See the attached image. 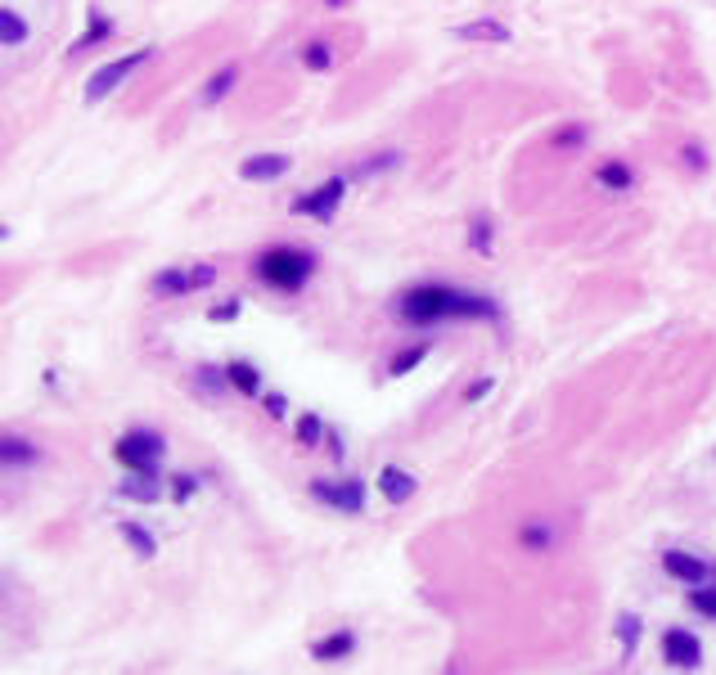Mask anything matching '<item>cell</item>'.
Returning a JSON list of instances; mask_svg holds the SVG:
<instances>
[{"label":"cell","mask_w":716,"mask_h":675,"mask_svg":"<svg viewBox=\"0 0 716 675\" xmlns=\"http://www.w3.org/2000/svg\"><path fill=\"white\" fill-rule=\"evenodd\" d=\"M401 315L410 324H433V320H491L496 315V302L478 293H460V288H446V284H424V288H410L401 297Z\"/></svg>","instance_id":"obj_1"},{"label":"cell","mask_w":716,"mask_h":675,"mask_svg":"<svg viewBox=\"0 0 716 675\" xmlns=\"http://www.w3.org/2000/svg\"><path fill=\"white\" fill-rule=\"evenodd\" d=\"M257 275H262L266 284H275L280 293H298V288H307V279L316 275V257L302 248H271L257 257Z\"/></svg>","instance_id":"obj_2"},{"label":"cell","mask_w":716,"mask_h":675,"mask_svg":"<svg viewBox=\"0 0 716 675\" xmlns=\"http://www.w3.org/2000/svg\"><path fill=\"white\" fill-rule=\"evenodd\" d=\"M113 455H118L127 468H136V473H154V477H158L163 437H158V432H149V428H136V432H127V437L113 446Z\"/></svg>","instance_id":"obj_3"},{"label":"cell","mask_w":716,"mask_h":675,"mask_svg":"<svg viewBox=\"0 0 716 675\" xmlns=\"http://www.w3.org/2000/svg\"><path fill=\"white\" fill-rule=\"evenodd\" d=\"M145 59H149V50H136V54H127V59H113V63H104V68H100V72H95V77H91V86H86V99H91V104H95V99L113 95V90H118L122 81H127L131 72H136V68H140V63H145Z\"/></svg>","instance_id":"obj_4"},{"label":"cell","mask_w":716,"mask_h":675,"mask_svg":"<svg viewBox=\"0 0 716 675\" xmlns=\"http://www.w3.org/2000/svg\"><path fill=\"white\" fill-rule=\"evenodd\" d=\"M343 189H347V180L343 176H329L320 189H311V194H302L298 203H293V212H302V216H316V221H334V212H338V203H343Z\"/></svg>","instance_id":"obj_5"},{"label":"cell","mask_w":716,"mask_h":675,"mask_svg":"<svg viewBox=\"0 0 716 675\" xmlns=\"http://www.w3.org/2000/svg\"><path fill=\"white\" fill-rule=\"evenodd\" d=\"M311 495H316L320 504H329V509H338V513H361L365 509V482H356V477H347V482H311Z\"/></svg>","instance_id":"obj_6"},{"label":"cell","mask_w":716,"mask_h":675,"mask_svg":"<svg viewBox=\"0 0 716 675\" xmlns=\"http://www.w3.org/2000/svg\"><path fill=\"white\" fill-rule=\"evenodd\" d=\"M662 657L671 666H680V671H694V666H703V644L689 630H667L662 635Z\"/></svg>","instance_id":"obj_7"},{"label":"cell","mask_w":716,"mask_h":675,"mask_svg":"<svg viewBox=\"0 0 716 675\" xmlns=\"http://www.w3.org/2000/svg\"><path fill=\"white\" fill-rule=\"evenodd\" d=\"M662 567H667L676 581H685V585H703L707 576H712V567H707L703 558L685 554V549H667V554H662Z\"/></svg>","instance_id":"obj_8"},{"label":"cell","mask_w":716,"mask_h":675,"mask_svg":"<svg viewBox=\"0 0 716 675\" xmlns=\"http://www.w3.org/2000/svg\"><path fill=\"white\" fill-rule=\"evenodd\" d=\"M415 473H406V468H397V464H388L379 473V491L388 495V504H406L410 495H415Z\"/></svg>","instance_id":"obj_9"},{"label":"cell","mask_w":716,"mask_h":675,"mask_svg":"<svg viewBox=\"0 0 716 675\" xmlns=\"http://www.w3.org/2000/svg\"><path fill=\"white\" fill-rule=\"evenodd\" d=\"M289 171V158L284 153H257V158H248L244 167H239V176L244 180H275Z\"/></svg>","instance_id":"obj_10"},{"label":"cell","mask_w":716,"mask_h":675,"mask_svg":"<svg viewBox=\"0 0 716 675\" xmlns=\"http://www.w3.org/2000/svg\"><path fill=\"white\" fill-rule=\"evenodd\" d=\"M455 36H460V41H509V27L496 23V18H478V23L455 27Z\"/></svg>","instance_id":"obj_11"},{"label":"cell","mask_w":716,"mask_h":675,"mask_svg":"<svg viewBox=\"0 0 716 675\" xmlns=\"http://www.w3.org/2000/svg\"><path fill=\"white\" fill-rule=\"evenodd\" d=\"M352 648H356L352 630H338V635H329V639H320V644H311V657H316V662H338V657H347Z\"/></svg>","instance_id":"obj_12"},{"label":"cell","mask_w":716,"mask_h":675,"mask_svg":"<svg viewBox=\"0 0 716 675\" xmlns=\"http://www.w3.org/2000/svg\"><path fill=\"white\" fill-rule=\"evenodd\" d=\"M154 293L158 297H181V293H194V270H163V275H154Z\"/></svg>","instance_id":"obj_13"},{"label":"cell","mask_w":716,"mask_h":675,"mask_svg":"<svg viewBox=\"0 0 716 675\" xmlns=\"http://www.w3.org/2000/svg\"><path fill=\"white\" fill-rule=\"evenodd\" d=\"M226 378H230V387H235V392H244V396L262 392V374H257L253 365H244V360H235V365L226 369Z\"/></svg>","instance_id":"obj_14"},{"label":"cell","mask_w":716,"mask_h":675,"mask_svg":"<svg viewBox=\"0 0 716 675\" xmlns=\"http://www.w3.org/2000/svg\"><path fill=\"white\" fill-rule=\"evenodd\" d=\"M109 36H113V23H109V18H100V9H91V27H86V36H77V41H73V54L91 50L95 41H109Z\"/></svg>","instance_id":"obj_15"},{"label":"cell","mask_w":716,"mask_h":675,"mask_svg":"<svg viewBox=\"0 0 716 675\" xmlns=\"http://www.w3.org/2000/svg\"><path fill=\"white\" fill-rule=\"evenodd\" d=\"M122 540H127V545L136 549L140 558H154V554H158V540L149 536V531L140 527V522H122Z\"/></svg>","instance_id":"obj_16"},{"label":"cell","mask_w":716,"mask_h":675,"mask_svg":"<svg viewBox=\"0 0 716 675\" xmlns=\"http://www.w3.org/2000/svg\"><path fill=\"white\" fill-rule=\"evenodd\" d=\"M122 495H127V500H158V477L154 473H136L131 477V482H122Z\"/></svg>","instance_id":"obj_17"},{"label":"cell","mask_w":716,"mask_h":675,"mask_svg":"<svg viewBox=\"0 0 716 675\" xmlns=\"http://www.w3.org/2000/svg\"><path fill=\"white\" fill-rule=\"evenodd\" d=\"M28 41V23L14 9H0V45H19Z\"/></svg>","instance_id":"obj_18"},{"label":"cell","mask_w":716,"mask_h":675,"mask_svg":"<svg viewBox=\"0 0 716 675\" xmlns=\"http://www.w3.org/2000/svg\"><path fill=\"white\" fill-rule=\"evenodd\" d=\"M235 81H239V68H235V63H230V68H221L217 77L208 81V90H203V99H208V104H217V99H226Z\"/></svg>","instance_id":"obj_19"},{"label":"cell","mask_w":716,"mask_h":675,"mask_svg":"<svg viewBox=\"0 0 716 675\" xmlns=\"http://www.w3.org/2000/svg\"><path fill=\"white\" fill-rule=\"evenodd\" d=\"M599 180L622 194V189H631V167H626V162H604V167H599Z\"/></svg>","instance_id":"obj_20"},{"label":"cell","mask_w":716,"mask_h":675,"mask_svg":"<svg viewBox=\"0 0 716 675\" xmlns=\"http://www.w3.org/2000/svg\"><path fill=\"white\" fill-rule=\"evenodd\" d=\"M0 455H5V464H23V459H37V450H32V441L23 437H5V446H0Z\"/></svg>","instance_id":"obj_21"},{"label":"cell","mask_w":716,"mask_h":675,"mask_svg":"<svg viewBox=\"0 0 716 675\" xmlns=\"http://www.w3.org/2000/svg\"><path fill=\"white\" fill-rule=\"evenodd\" d=\"M424 356H428V342H415V347H406L397 360H392V369H388V374H410V369H415Z\"/></svg>","instance_id":"obj_22"},{"label":"cell","mask_w":716,"mask_h":675,"mask_svg":"<svg viewBox=\"0 0 716 675\" xmlns=\"http://www.w3.org/2000/svg\"><path fill=\"white\" fill-rule=\"evenodd\" d=\"M320 437H325V423H320L316 414H307V419L298 423V441H302V446H316Z\"/></svg>","instance_id":"obj_23"},{"label":"cell","mask_w":716,"mask_h":675,"mask_svg":"<svg viewBox=\"0 0 716 675\" xmlns=\"http://www.w3.org/2000/svg\"><path fill=\"white\" fill-rule=\"evenodd\" d=\"M617 635H622V653H635V635H640V617H622L617 621Z\"/></svg>","instance_id":"obj_24"},{"label":"cell","mask_w":716,"mask_h":675,"mask_svg":"<svg viewBox=\"0 0 716 675\" xmlns=\"http://www.w3.org/2000/svg\"><path fill=\"white\" fill-rule=\"evenodd\" d=\"M689 603H694L703 617H716V585H712V590H694V594H689Z\"/></svg>","instance_id":"obj_25"},{"label":"cell","mask_w":716,"mask_h":675,"mask_svg":"<svg viewBox=\"0 0 716 675\" xmlns=\"http://www.w3.org/2000/svg\"><path fill=\"white\" fill-rule=\"evenodd\" d=\"M302 63H307V68H316V72H325L329 68V45H307Z\"/></svg>","instance_id":"obj_26"},{"label":"cell","mask_w":716,"mask_h":675,"mask_svg":"<svg viewBox=\"0 0 716 675\" xmlns=\"http://www.w3.org/2000/svg\"><path fill=\"white\" fill-rule=\"evenodd\" d=\"M473 248L491 252V225H487V216H478V221H473Z\"/></svg>","instance_id":"obj_27"},{"label":"cell","mask_w":716,"mask_h":675,"mask_svg":"<svg viewBox=\"0 0 716 675\" xmlns=\"http://www.w3.org/2000/svg\"><path fill=\"white\" fill-rule=\"evenodd\" d=\"M523 540H527L532 549H545V545H550V527H527Z\"/></svg>","instance_id":"obj_28"},{"label":"cell","mask_w":716,"mask_h":675,"mask_svg":"<svg viewBox=\"0 0 716 675\" xmlns=\"http://www.w3.org/2000/svg\"><path fill=\"white\" fill-rule=\"evenodd\" d=\"M199 383H203V387H208V392H221V387H226V383H230V378H221V374H217V369H199Z\"/></svg>","instance_id":"obj_29"},{"label":"cell","mask_w":716,"mask_h":675,"mask_svg":"<svg viewBox=\"0 0 716 675\" xmlns=\"http://www.w3.org/2000/svg\"><path fill=\"white\" fill-rule=\"evenodd\" d=\"M239 315V302H226V306H217V311H212V320H235Z\"/></svg>","instance_id":"obj_30"},{"label":"cell","mask_w":716,"mask_h":675,"mask_svg":"<svg viewBox=\"0 0 716 675\" xmlns=\"http://www.w3.org/2000/svg\"><path fill=\"white\" fill-rule=\"evenodd\" d=\"M266 414H275V419H280V414H284V396H266Z\"/></svg>","instance_id":"obj_31"},{"label":"cell","mask_w":716,"mask_h":675,"mask_svg":"<svg viewBox=\"0 0 716 675\" xmlns=\"http://www.w3.org/2000/svg\"><path fill=\"white\" fill-rule=\"evenodd\" d=\"M581 140H586V131H581V126H577V131H563L559 135V144H581Z\"/></svg>","instance_id":"obj_32"},{"label":"cell","mask_w":716,"mask_h":675,"mask_svg":"<svg viewBox=\"0 0 716 675\" xmlns=\"http://www.w3.org/2000/svg\"><path fill=\"white\" fill-rule=\"evenodd\" d=\"M482 392H491V378H482V383H473V387H469V401H478Z\"/></svg>","instance_id":"obj_33"},{"label":"cell","mask_w":716,"mask_h":675,"mask_svg":"<svg viewBox=\"0 0 716 675\" xmlns=\"http://www.w3.org/2000/svg\"><path fill=\"white\" fill-rule=\"evenodd\" d=\"M329 5H343V0H329Z\"/></svg>","instance_id":"obj_34"}]
</instances>
